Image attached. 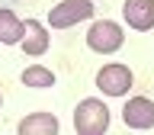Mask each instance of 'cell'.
I'll list each match as a JSON object with an SVG mask.
<instances>
[{
  "label": "cell",
  "mask_w": 154,
  "mask_h": 135,
  "mask_svg": "<svg viewBox=\"0 0 154 135\" xmlns=\"http://www.w3.org/2000/svg\"><path fill=\"white\" fill-rule=\"evenodd\" d=\"M74 129L80 135H103L109 129V109H106V103L96 100V96L80 100L77 109H74Z\"/></svg>",
  "instance_id": "cell-1"
},
{
  "label": "cell",
  "mask_w": 154,
  "mask_h": 135,
  "mask_svg": "<svg viewBox=\"0 0 154 135\" xmlns=\"http://www.w3.org/2000/svg\"><path fill=\"white\" fill-rule=\"evenodd\" d=\"M122 42H125V32H122L119 23H112V19H100V23H93L90 32H87V45L93 48V52H100V55L119 52Z\"/></svg>",
  "instance_id": "cell-2"
},
{
  "label": "cell",
  "mask_w": 154,
  "mask_h": 135,
  "mask_svg": "<svg viewBox=\"0 0 154 135\" xmlns=\"http://www.w3.org/2000/svg\"><path fill=\"white\" fill-rule=\"evenodd\" d=\"M93 16V3L90 0H61L58 7L48 10V23L51 29H71L77 23H84V19Z\"/></svg>",
  "instance_id": "cell-3"
},
{
  "label": "cell",
  "mask_w": 154,
  "mask_h": 135,
  "mask_svg": "<svg viewBox=\"0 0 154 135\" xmlns=\"http://www.w3.org/2000/svg\"><path fill=\"white\" fill-rule=\"evenodd\" d=\"M96 87H100L106 96H122V93H128V87H132V71L125 64H106L103 71L96 74Z\"/></svg>",
  "instance_id": "cell-4"
},
{
  "label": "cell",
  "mask_w": 154,
  "mask_h": 135,
  "mask_svg": "<svg viewBox=\"0 0 154 135\" xmlns=\"http://www.w3.org/2000/svg\"><path fill=\"white\" fill-rule=\"evenodd\" d=\"M122 119H125L128 129H138V132L151 129L154 125V100H148V96H132V100L125 103V109H122Z\"/></svg>",
  "instance_id": "cell-5"
},
{
  "label": "cell",
  "mask_w": 154,
  "mask_h": 135,
  "mask_svg": "<svg viewBox=\"0 0 154 135\" xmlns=\"http://www.w3.org/2000/svg\"><path fill=\"white\" fill-rule=\"evenodd\" d=\"M122 16L132 29L148 32V29H154V0H125Z\"/></svg>",
  "instance_id": "cell-6"
},
{
  "label": "cell",
  "mask_w": 154,
  "mask_h": 135,
  "mask_svg": "<svg viewBox=\"0 0 154 135\" xmlns=\"http://www.w3.org/2000/svg\"><path fill=\"white\" fill-rule=\"evenodd\" d=\"M48 42H51V39H48V32H45L42 23H35V19H26V23H23V42H19V45H23L26 55H32V58L45 55Z\"/></svg>",
  "instance_id": "cell-7"
},
{
  "label": "cell",
  "mask_w": 154,
  "mask_h": 135,
  "mask_svg": "<svg viewBox=\"0 0 154 135\" xmlns=\"http://www.w3.org/2000/svg\"><path fill=\"white\" fill-rule=\"evenodd\" d=\"M19 132L23 135H55L58 132V119L51 113H32L19 122Z\"/></svg>",
  "instance_id": "cell-8"
},
{
  "label": "cell",
  "mask_w": 154,
  "mask_h": 135,
  "mask_svg": "<svg viewBox=\"0 0 154 135\" xmlns=\"http://www.w3.org/2000/svg\"><path fill=\"white\" fill-rule=\"evenodd\" d=\"M0 42H3V45L23 42V23H19L10 10H0Z\"/></svg>",
  "instance_id": "cell-9"
},
{
  "label": "cell",
  "mask_w": 154,
  "mask_h": 135,
  "mask_svg": "<svg viewBox=\"0 0 154 135\" xmlns=\"http://www.w3.org/2000/svg\"><path fill=\"white\" fill-rule=\"evenodd\" d=\"M23 84L26 87H35V90H45V87H55V74L42 64H32L23 71Z\"/></svg>",
  "instance_id": "cell-10"
},
{
  "label": "cell",
  "mask_w": 154,
  "mask_h": 135,
  "mask_svg": "<svg viewBox=\"0 0 154 135\" xmlns=\"http://www.w3.org/2000/svg\"><path fill=\"white\" fill-rule=\"evenodd\" d=\"M0 103H3V96H0Z\"/></svg>",
  "instance_id": "cell-11"
}]
</instances>
